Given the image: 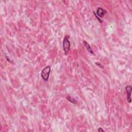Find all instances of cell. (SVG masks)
Segmentation results:
<instances>
[{"label": "cell", "mask_w": 132, "mask_h": 132, "mask_svg": "<svg viewBox=\"0 0 132 132\" xmlns=\"http://www.w3.org/2000/svg\"><path fill=\"white\" fill-rule=\"evenodd\" d=\"M69 36L67 35L63 38L62 41V49L66 55H67L68 53L69 52L70 50L71 43L69 40Z\"/></svg>", "instance_id": "1"}, {"label": "cell", "mask_w": 132, "mask_h": 132, "mask_svg": "<svg viewBox=\"0 0 132 132\" xmlns=\"http://www.w3.org/2000/svg\"><path fill=\"white\" fill-rule=\"evenodd\" d=\"M51 71V68L50 66L45 67L41 72V77L44 81H48L49 80L50 73Z\"/></svg>", "instance_id": "2"}, {"label": "cell", "mask_w": 132, "mask_h": 132, "mask_svg": "<svg viewBox=\"0 0 132 132\" xmlns=\"http://www.w3.org/2000/svg\"><path fill=\"white\" fill-rule=\"evenodd\" d=\"M107 11L105 10L102 7H99L97 10L96 13H95V14L99 18H102L105 16V15Z\"/></svg>", "instance_id": "3"}, {"label": "cell", "mask_w": 132, "mask_h": 132, "mask_svg": "<svg viewBox=\"0 0 132 132\" xmlns=\"http://www.w3.org/2000/svg\"><path fill=\"white\" fill-rule=\"evenodd\" d=\"M126 92L127 94V100L129 103H131L132 102L131 99V92H132V86H127L125 87Z\"/></svg>", "instance_id": "4"}, {"label": "cell", "mask_w": 132, "mask_h": 132, "mask_svg": "<svg viewBox=\"0 0 132 132\" xmlns=\"http://www.w3.org/2000/svg\"><path fill=\"white\" fill-rule=\"evenodd\" d=\"M83 43L85 45V47L86 48V50H87L88 52L90 54H94V52L93 51V50H92L91 48V46L89 45V44L87 41H83Z\"/></svg>", "instance_id": "5"}, {"label": "cell", "mask_w": 132, "mask_h": 132, "mask_svg": "<svg viewBox=\"0 0 132 132\" xmlns=\"http://www.w3.org/2000/svg\"><path fill=\"white\" fill-rule=\"evenodd\" d=\"M67 100H68V101H69L70 102H71V103H73V104H76V103H77V101H76V100L74 99H73V98H72V97H67Z\"/></svg>", "instance_id": "6"}, {"label": "cell", "mask_w": 132, "mask_h": 132, "mask_svg": "<svg viewBox=\"0 0 132 132\" xmlns=\"http://www.w3.org/2000/svg\"><path fill=\"white\" fill-rule=\"evenodd\" d=\"M98 131L99 132H104V130L103 129H102V128H99L98 130Z\"/></svg>", "instance_id": "7"}, {"label": "cell", "mask_w": 132, "mask_h": 132, "mask_svg": "<svg viewBox=\"0 0 132 132\" xmlns=\"http://www.w3.org/2000/svg\"><path fill=\"white\" fill-rule=\"evenodd\" d=\"M96 65H98V66L99 67H101V68H102V67H101V66H102V65H101V64H100V63L97 62V63H96Z\"/></svg>", "instance_id": "8"}]
</instances>
